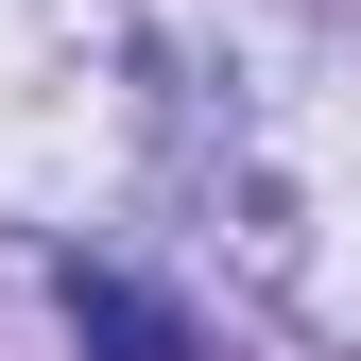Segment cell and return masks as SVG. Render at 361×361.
<instances>
[{"label":"cell","instance_id":"1","mask_svg":"<svg viewBox=\"0 0 361 361\" xmlns=\"http://www.w3.org/2000/svg\"><path fill=\"white\" fill-rule=\"evenodd\" d=\"M172 155H190L241 293L361 361V35H327V18H224L172 69Z\"/></svg>","mask_w":361,"mask_h":361},{"label":"cell","instance_id":"2","mask_svg":"<svg viewBox=\"0 0 361 361\" xmlns=\"http://www.w3.org/2000/svg\"><path fill=\"white\" fill-rule=\"evenodd\" d=\"M172 155V69L121 0H0V224H104Z\"/></svg>","mask_w":361,"mask_h":361},{"label":"cell","instance_id":"3","mask_svg":"<svg viewBox=\"0 0 361 361\" xmlns=\"http://www.w3.org/2000/svg\"><path fill=\"white\" fill-rule=\"evenodd\" d=\"M52 310H69L86 361H207V327L138 276V258H86V241H69V258H52Z\"/></svg>","mask_w":361,"mask_h":361}]
</instances>
